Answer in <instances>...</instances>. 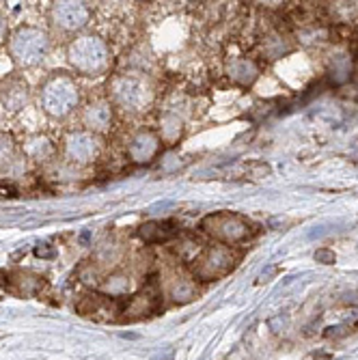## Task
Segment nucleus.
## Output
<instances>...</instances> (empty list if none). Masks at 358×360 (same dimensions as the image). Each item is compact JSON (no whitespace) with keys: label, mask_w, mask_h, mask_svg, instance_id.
<instances>
[{"label":"nucleus","mask_w":358,"mask_h":360,"mask_svg":"<svg viewBox=\"0 0 358 360\" xmlns=\"http://www.w3.org/2000/svg\"><path fill=\"white\" fill-rule=\"evenodd\" d=\"M68 56L72 68L82 76H102L110 70L113 63V54L106 41L93 35L78 37L76 41H72Z\"/></svg>","instance_id":"nucleus-1"},{"label":"nucleus","mask_w":358,"mask_h":360,"mask_svg":"<svg viewBox=\"0 0 358 360\" xmlns=\"http://www.w3.org/2000/svg\"><path fill=\"white\" fill-rule=\"evenodd\" d=\"M39 100H41L44 110L50 117L63 119L78 106V100H80L78 84L68 74H56V76L48 78L46 84L41 86Z\"/></svg>","instance_id":"nucleus-2"},{"label":"nucleus","mask_w":358,"mask_h":360,"mask_svg":"<svg viewBox=\"0 0 358 360\" xmlns=\"http://www.w3.org/2000/svg\"><path fill=\"white\" fill-rule=\"evenodd\" d=\"M236 266V255L229 246L224 244H210L201 250H197V255L192 257V278L194 281H203V283H212L218 281L222 276H226Z\"/></svg>","instance_id":"nucleus-3"},{"label":"nucleus","mask_w":358,"mask_h":360,"mask_svg":"<svg viewBox=\"0 0 358 360\" xmlns=\"http://www.w3.org/2000/svg\"><path fill=\"white\" fill-rule=\"evenodd\" d=\"M110 97L113 102L129 112H141L147 110L153 102V89L151 84L136 74H121L115 76L110 82Z\"/></svg>","instance_id":"nucleus-4"},{"label":"nucleus","mask_w":358,"mask_h":360,"mask_svg":"<svg viewBox=\"0 0 358 360\" xmlns=\"http://www.w3.org/2000/svg\"><path fill=\"white\" fill-rule=\"evenodd\" d=\"M50 48V39L44 30L35 26H22L13 32L9 41V52L11 58L20 65V68H32L39 65Z\"/></svg>","instance_id":"nucleus-5"},{"label":"nucleus","mask_w":358,"mask_h":360,"mask_svg":"<svg viewBox=\"0 0 358 360\" xmlns=\"http://www.w3.org/2000/svg\"><path fill=\"white\" fill-rule=\"evenodd\" d=\"M201 229H203V233H207L210 238H214L218 244H224V246L244 242L250 236L248 220L231 212H218V214L205 216L201 222Z\"/></svg>","instance_id":"nucleus-6"},{"label":"nucleus","mask_w":358,"mask_h":360,"mask_svg":"<svg viewBox=\"0 0 358 360\" xmlns=\"http://www.w3.org/2000/svg\"><path fill=\"white\" fill-rule=\"evenodd\" d=\"M100 153V143L91 132H72L65 139V158L76 165H89Z\"/></svg>","instance_id":"nucleus-7"},{"label":"nucleus","mask_w":358,"mask_h":360,"mask_svg":"<svg viewBox=\"0 0 358 360\" xmlns=\"http://www.w3.org/2000/svg\"><path fill=\"white\" fill-rule=\"evenodd\" d=\"M52 20L63 30H80L89 24L91 11L84 3H56L52 9Z\"/></svg>","instance_id":"nucleus-8"},{"label":"nucleus","mask_w":358,"mask_h":360,"mask_svg":"<svg viewBox=\"0 0 358 360\" xmlns=\"http://www.w3.org/2000/svg\"><path fill=\"white\" fill-rule=\"evenodd\" d=\"M160 304V289H158V283L151 281L147 287H143L136 296L129 298L125 304H123V311L121 315H129V317H147L151 315Z\"/></svg>","instance_id":"nucleus-9"},{"label":"nucleus","mask_w":358,"mask_h":360,"mask_svg":"<svg viewBox=\"0 0 358 360\" xmlns=\"http://www.w3.org/2000/svg\"><path fill=\"white\" fill-rule=\"evenodd\" d=\"M160 147H162V141L158 134H153L151 129H141V132H136L134 139L129 141L127 155L132 158V162H136V165H147V162H151L160 153Z\"/></svg>","instance_id":"nucleus-10"},{"label":"nucleus","mask_w":358,"mask_h":360,"mask_svg":"<svg viewBox=\"0 0 358 360\" xmlns=\"http://www.w3.org/2000/svg\"><path fill=\"white\" fill-rule=\"evenodd\" d=\"M82 123L91 134H104L113 125V108L108 102H93L82 112Z\"/></svg>","instance_id":"nucleus-11"},{"label":"nucleus","mask_w":358,"mask_h":360,"mask_svg":"<svg viewBox=\"0 0 358 360\" xmlns=\"http://www.w3.org/2000/svg\"><path fill=\"white\" fill-rule=\"evenodd\" d=\"M0 100L9 110H20L28 102V84L22 78H11L0 86Z\"/></svg>","instance_id":"nucleus-12"},{"label":"nucleus","mask_w":358,"mask_h":360,"mask_svg":"<svg viewBox=\"0 0 358 360\" xmlns=\"http://www.w3.org/2000/svg\"><path fill=\"white\" fill-rule=\"evenodd\" d=\"M141 238L149 244H160V242H169L171 238L177 236V226L171 220H155L147 222L141 226Z\"/></svg>","instance_id":"nucleus-13"},{"label":"nucleus","mask_w":358,"mask_h":360,"mask_svg":"<svg viewBox=\"0 0 358 360\" xmlns=\"http://www.w3.org/2000/svg\"><path fill=\"white\" fill-rule=\"evenodd\" d=\"M184 134V119L177 112H165L160 117V141L165 145H173Z\"/></svg>","instance_id":"nucleus-14"},{"label":"nucleus","mask_w":358,"mask_h":360,"mask_svg":"<svg viewBox=\"0 0 358 360\" xmlns=\"http://www.w3.org/2000/svg\"><path fill=\"white\" fill-rule=\"evenodd\" d=\"M226 74L240 84H250L257 78V68L250 58H231L226 63Z\"/></svg>","instance_id":"nucleus-15"},{"label":"nucleus","mask_w":358,"mask_h":360,"mask_svg":"<svg viewBox=\"0 0 358 360\" xmlns=\"http://www.w3.org/2000/svg\"><path fill=\"white\" fill-rule=\"evenodd\" d=\"M11 278V289L20 296H35V293L44 287V278L37 274H30V272H15L9 276Z\"/></svg>","instance_id":"nucleus-16"},{"label":"nucleus","mask_w":358,"mask_h":360,"mask_svg":"<svg viewBox=\"0 0 358 360\" xmlns=\"http://www.w3.org/2000/svg\"><path fill=\"white\" fill-rule=\"evenodd\" d=\"M24 151L30 160H35V162H46L48 158H52L54 153V147L52 143L46 139V136H32L26 141L24 145Z\"/></svg>","instance_id":"nucleus-17"},{"label":"nucleus","mask_w":358,"mask_h":360,"mask_svg":"<svg viewBox=\"0 0 358 360\" xmlns=\"http://www.w3.org/2000/svg\"><path fill=\"white\" fill-rule=\"evenodd\" d=\"M171 298L177 302H190L192 298H197V283L192 276H181L171 283Z\"/></svg>","instance_id":"nucleus-18"},{"label":"nucleus","mask_w":358,"mask_h":360,"mask_svg":"<svg viewBox=\"0 0 358 360\" xmlns=\"http://www.w3.org/2000/svg\"><path fill=\"white\" fill-rule=\"evenodd\" d=\"M129 276L127 274H121V272H115V274H110L104 283H102V291L106 293L108 298H121V296H125V293L129 291Z\"/></svg>","instance_id":"nucleus-19"},{"label":"nucleus","mask_w":358,"mask_h":360,"mask_svg":"<svg viewBox=\"0 0 358 360\" xmlns=\"http://www.w3.org/2000/svg\"><path fill=\"white\" fill-rule=\"evenodd\" d=\"M13 155H15V143H13L11 134L0 132V169L11 165Z\"/></svg>","instance_id":"nucleus-20"},{"label":"nucleus","mask_w":358,"mask_h":360,"mask_svg":"<svg viewBox=\"0 0 358 360\" xmlns=\"http://www.w3.org/2000/svg\"><path fill=\"white\" fill-rule=\"evenodd\" d=\"M7 35H9V28H7V20L0 15V46L7 41Z\"/></svg>","instance_id":"nucleus-21"},{"label":"nucleus","mask_w":358,"mask_h":360,"mask_svg":"<svg viewBox=\"0 0 358 360\" xmlns=\"http://www.w3.org/2000/svg\"><path fill=\"white\" fill-rule=\"evenodd\" d=\"M13 188L11 186H0V194H3V196H13Z\"/></svg>","instance_id":"nucleus-22"}]
</instances>
